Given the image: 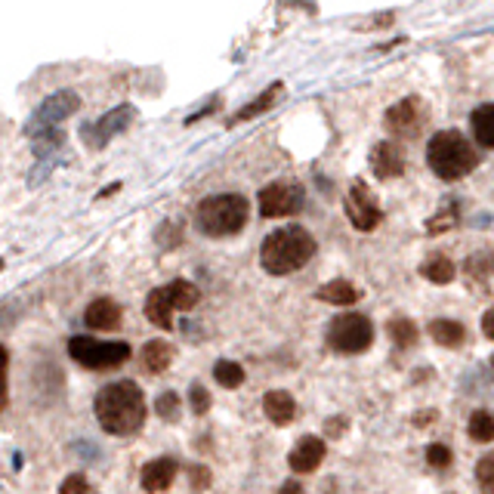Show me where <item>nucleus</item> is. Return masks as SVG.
<instances>
[{
  "label": "nucleus",
  "instance_id": "1",
  "mask_svg": "<svg viewBox=\"0 0 494 494\" xmlns=\"http://www.w3.org/2000/svg\"><path fill=\"white\" fill-rule=\"evenodd\" d=\"M93 411H96V420L109 436H136L145 424V396L139 390V383L133 380H115V383L103 386L93 402Z\"/></svg>",
  "mask_w": 494,
  "mask_h": 494
},
{
  "label": "nucleus",
  "instance_id": "2",
  "mask_svg": "<svg viewBox=\"0 0 494 494\" xmlns=\"http://www.w3.org/2000/svg\"><path fill=\"white\" fill-rule=\"evenodd\" d=\"M316 253V238L303 229V226H284L276 229L259 247V266L269 276H291V272L303 269Z\"/></svg>",
  "mask_w": 494,
  "mask_h": 494
},
{
  "label": "nucleus",
  "instance_id": "3",
  "mask_svg": "<svg viewBox=\"0 0 494 494\" xmlns=\"http://www.w3.org/2000/svg\"><path fill=\"white\" fill-rule=\"evenodd\" d=\"M426 164L445 183H457V179L470 177L479 164V155L473 145L466 143L464 133L457 130H439L426 145Z\"/></svg>",
  "mask_w": 494,
  "mask_h": 494
},
{
  "label": "nucleus",
  "instance_id": "4",
  "mask_svg": "<svg viewBox=\"0 0 494 494\" xmlns=\"http://www.w3.org/2000/svg\"><path fill=\"white\" fill-rule=\"evenodd\" d=\"M251 217V202L238 192H223V195H210L198 204L195 223L207 238H229L247 226Z\"/></svg>",
  "mask_w": 494,
  "mask_h": 494
},
{
  "label": "nucleus",
  "instance_id": "5",
  "mask_svg": "<svg viewBox=\"0 0 494 494\" xmlns=\"http://www.w3.org/2000/svg\"><path fill=\"white\" fill-rule=\"evenodd\" d=\"M202 291L192 282H170L164 288H155L145 297V318H149L155 328L170 331L173 328V312H189L198 306Z\"/></svg>",
  "mask_w": 494,
  "mask_h": 494
},
{
  "label": "nucleus",
  "instance_id": "6",
  "mask_svg": "<svg viewBox=\"0 0 494 494\" xmlns=\"http://www.w3.org/2000/svg\"><path fill=\"white\" fill-rule=\"evenodd\" d=\"M69 356L81 368L111 371V368H121L127 358H130V343H121V340H111L109 343V340H96V337H71Z\"/></svg>",
  "mask_w": 494,
  "mask_h": 494
},
{
  "label": "nucleus",
  "instance_id": "7",
  "mask_svg": "<svg viewBox=\"0 0 494 494\" xmlns=\"http://www.w3.org/2000/svg\"><path fill=\"white\" fill-rule=\"evenodd\" d=\"M374 343V328L365 316L358 312H346L337 316L328 325V346L340 356H358V352L371 350Z\"/></svg>",
  "mask_w": 494,
  "mask_h": 494
},
{
  "label": "nucleus",
  "instance_id": "8",
  "mask_svg": "<svg viewBox=\"0 0 494 494\" xmlns=\"http://www.w3.org/2000/svg\"><path fill=\"white\" fill-rule=\"evenodd\" d=\"M81 109V96H78L75 90H59L53 93V96H46L41 105H37V111L29 118V124H25V133L29 136H41V133H50L53 127H59L65 121V118H71L75 111Z\"/></svg>",
  "mask_w": 494,
  "mask_h": 494
},
{
  "label": "nucleus",
  "instance_id": "9",
  "mask_svg": "<svg viewBox=\"0 0 494 494\" xmlns=\"http://www.w3.org/2000/svg\"><path fill=\"white\" fill-rule=\"evenodd\" d=\"M259 213L266 219H278V217H293V213L303 210L306 204V192L297 183H272L266 189H259L257 195Z\"/></svg>",
  "mask_w": 494,
  "mask_h": 494
},
{
  "label": "nucleus",
  "instance_id": "10",
  "mask_svg": "<svg viewBox=\"0 0 494 494\" xmlns=\"http://www.w3.org/2000/svg\"><path fill=\"white\" fill-rule=\"evenodd\" d=\"M383 124H386V130H390L396 139H417L420 133H424V127H426V105H424V99H417V96L399 99V103L392 105L390 111H386Z\"/></svg>",
  "mask_w": 494,
  "mask_h": 494
},
{
  "label": "nucleus",
  "instance_id": "11",
  "mask_svg": "<svg viewBox=\"0 0 494 494\" xmlns=\"http://www.w3.org/2000/svg\"><path fill=\"white\" fill-rule=\"evenodd\" d=\"M343 210L358 232H374L380 226V219H383L377 195H374L365 183H352V189L346 192V198H343Z\"/></svg>",
  "mask_w": 494,
  "mask_h": 494
},
{
  "label": "nucleus",
  "instance_id": "12",
  "mask_svg": "<svg viewBox=\"0 0 494 494\" xmlns=\"http://www.w3.org/2000/svg\"><path fill=\"white\" fill-rule=\"evenodd\" d=\"M133 121H136V109H133V105H118V109H111L109 115H103L99 121L86 124L81 130V139L90 149H103V145H109L111 139H115L118 133H124Z\"/></svg>",
  "mask_w": 494,
  "mask_h": 494
},
{
  "label": "nucleus",
  "instance_id": "13",
  "mask_svg": "<svg viewBox=\"0 0 494 494\" xmlns=\"http://www.w3.org/2000/svg\"><path fill=\"white\" fill-rule=\"evenodd\" d=\"M325 454H328V449H325V439L303 436V439H297V445L291 449L288 464H291V470L297 473V476H306V473H316L318 466H322Z\"/></svg>",
  "mask_w": 494,
  "mask_h": 494
},
{
  "label": "nucleus",
  "instance_id": "14",
  "mask_svg": "<svg viewBox=\"0 0 494 494\" xmlns=\"http://www.w3.org/2000/svg\"><path fill=\"white\" fill-rule=\"evenodd\" d=\"M371 170L380 179H396L405 173V152L396 143H377L371 149Z\"/></svg>",
  "mask_w": 494,
  "mask_h": 494
},
{
  "label": "nucleus",
  "instance_id": "15",
  "mask_svg": "<svg viewBox=\"0 0 494 494\" xmlns=\"http://www.w3.org/2000/svg\"><path fill=\"white\" fill-rule=\"evenodd\" d=\"M84 325L90 331H115L121 328V306L109 297H99L86 306L84 312Z\"/></svg>",
  "mask_w": 494,
  "mask_h": 494
},
{
  "label": "nucleus",
  "instance_id": "16",
  "mask_svg": "<svg viewBox=\"0 0 494 494\" xmlns=\"http://www.w3.org/2000/svg\"><path fill=\"white\" fill-rule=\"evenodd\" d=\"M179 466L173 457H158L152 460V464L143 466V489L145 491H167L173 485V479H177Z\"/></svg>",
  "mask_w": 494,
  "mask_h": 494
},
{
  "label": "nucleus",
  "instance_id": "17",
  "mask_svg": "<svg viewBox=\"0 0 494 494\" xmlns=\"http://www.w3.org/2000/svg\"><path fill=\"white\" fill-rule=\"evenodd\" d=\"M263 411H266V417H269L272 424L284 426V424H291L293 414H297V402H293L291 392H284V390H272L269 396L263 399Z\"/></svg>",
  "mask_w": 494,
  "mask_h": 494
},
{
  "label": "nucleus",
  "instance_id": "18",
  "mask_svg": "<svg viewBox=\"0 0 494 494\" xmlns=\"http://www.w3.org/2000/svg\"><path fill=\"white\" fill-rule=\"evenodd\" d=\"M284 93V84L282 81H276L272 86H266L263 93H259L257 99H253L251 105H244L242 111H235V115H232V121L229 124H242V121H251V118H257V115H263V111H269L272 105H276V99L282 96Z\"/></svg>",
  "mask_w": 494,
  "mask_h": 494
},
{
  "label": "nucleus",
  "instance_id": "19",
  "mask_svg": "<svg viewBox=\"0 0 494 494\" xmlns=\"http://www.w3.org/2000/svg\"><path fill=\"white\" fill-rule=\"evenodd\" d=\"M420 276L432 284H451L454 276H457V266H454L445 253H432V257H426L424 263H420Z\"/></svg>",
  "mask_w": 494,
  "mask_h": 494
},
{
  "label": "nucleus",
  "instance_id": "20",
  "mask_svg": "<svg viewBox=\"0 0 494 494\" xmlns=\"http://www.w3.org/2000/svg\"><path fill=\"white\" fill-rule=\"evenodd\" d=\"M316 300L331 303V306H352L358 300V291H356V284L346 282V278H333V282L322 284V288L316 291Z\"/></svg>",
  "mask_w": 494,
  "mask_h": 494
},
{
  "label": "nucleus",
  "instance_id": "21",
  "mask_svg": "<svg viewBox=\"0 0 494 494\" xmlns=\"http://www.w3.org/2000/svg\"><path fill=\"white\" fill-rule=\"evenodd\" d=\"M430 337L436 340L439 346H445V350H457L466 340V328L460 322H454V318H436V322L430 325Z\"/></svg>",
  "mask_w": 494,
  "mask_h": 494
},
{
  "label": "nucleus",
  "instance_id": "22",
  "mask_svg": "<svg viewBox=\"0 0 494 494\" xmlns=\"http://www.w3.org/2000/svg\"><path fill=\"white\" fill-rule=\"evenodd\" d=\"M470 127H473V136L482 149H494V105L485 103L479 105L476 111L470 115Z\"/></svg>",
  "mask_w": 494,
  "mask_h": 494
},
{
  "label": "nucleus",
  "instance_id": "23",
  "mask_svg": "<svg viewBox=\"0 0 494 494\" xmlns=\"http://www.w3.org/2000/svg\"><path fill=\"white\" fill-rule=\"evenodd\" d=\"M173 362V346L167 340H149L143 346V365L152 374H164Z\"/></svg>",
  "mask_w": 494,
  "mask_h": 494
},
{
  "label": "nucleus",
  "instance_id": "24",
  "mask_svg": "<svg viewBox=\"0 0 494 494\" xmlns=\"http://www.w3.org/2000/svg\"><path fill=\"white\" fill-rule=\"evenodd\" d=\"M466 432H470L473 442L485 445V442H494V414L479 408L470 414V424H466Z\"/></svg>",
  "mask_w": 494,
  "mask_h": 494
},
{
  "label": "nucleus",
  "instance_id": "25",
  "mask_svg": "<svg viewBox=\"0 0 494 494\" xmlns=\"http://www.w3.org/2000/svg\"><path fill=\"white\" fill-rule=\"evenodd\" d=\"M457 198H445V207L436 213V217L426 219V232L430 235H439V232H449L454 223H457Z\"/></svg>",
  "mask_w": 494,
  "mask_h": 494
},
{
  "label": "nucleus",
  "instance_id": "26",
  "mask_svg": "<svg viewBox=\"0 0 494 494\" xmlns=\"http://www.w3.org/2000/svg\"><path fill=\"white\" fill-rule=\"evenodd\" d=\"M213 377H217V383L226 386V390H238V386L244 383V368L238 362L223 358V362L213 365Z\"/></svg>",
  "mask_w": 494,
  "mask_h": 494
},
{
  "label": "nucleus",
  "instance_id": "27",
  "mask_svg": "<svg viewBox=\"0 0 494 494\" xmlns=\"http://www.w3.org/2000/svg\"><path fill=\"white\" fill-rule=\"evenodd\" d=\"M386 331H390L392 343H396L399 350H411V346L417 343V325H414L411 318H392Z\"/></svg>",
  "mask_w": 494,
  "mask_h": 494
},
{
  "label": "nucleus",
  "instance_id": "28",
  "mask_svg": "<svg viewBox=\"0 0 494 494\" xmlns=\"http://www.w3.org/2000/svg\"><path fill=\"white\" fill-rule=\"evenodd\" d=\"M155 414L161 420H167V424H177L179 420V396L177 392H164V396L155 402Z\"/></svg>",
  "mask_w": 494,
  "mask_h": 494
},
{
  "label": "nucleus",
  "instance_id": "29",
  "mask_svg": "<svg viewBox=\"0 0 494 494\" xmlns=\"http://www.w3.org/2000/svg\"><path fill=\"white\" fill-rule=\"evenodd\" d=\"M451 460H454V457H451V449H449V445L432 442L430 449H426V464L436 466V470H449Z\"/></svg>",
  "mask_w": 494,
  "mask_h": 494
},
{
  "label": "nucleus",
  "instance_id": "30",
  "mask_svg": "<svg viewBox=\"0 0 494 494\" xmlns=\"http://www.w3.org/2000/svg\"><path fill=\"white\" fill-rule=\"evenodd\" d=\"M476 482L479 489L494 491V454H489V457H482L476 464Z\"/></svg>",
  "mask_w": 494,
  "mask_h": 494
},
{
  "label": "nucleus",
  "instance_id": "31",
  "mask_svg": "<svg viewBox=\"0 0 494 494\" xmlns=\"http://www.w3.org/2000/svg\"><path fill=\"white\" fill-rule=\"evenodd\" d=\"M189 399H192V411H195L198 417H202V414L210 411V392H207L202 383H192Z\"/></svg>",
  "mask_w": 494,
  "mask_h": 494
},
{
  "label": "nucleus",
  "instance_id": "32",
  "mask_svg": "<svg viewBox=\"0 0 494 494\" xmlns=\"http://www.w3.org/2000/svg\"><path fill=\"white\" fill-rule=\"evenodd\" d=\"M6 368H10V352L0 343V411H6V402H10V392H6Z\"/></svg>",
  "mask_w": 494,
  "mask_h": 494
},
{
  "label": "nucleus",
  "instance_id": "33",
  "mask_svg": "<svg viewBox=\"0 0 494 494\" xmlns=\"http://www.w3.org/2000/svg\"><path fill=\"white\" fill-rule=\"evenodd\" d=\"M59 491H62V494H71V491H93V485L86 482L81 473H78V476H69V479H65L62 489H59Z\"/></svg>",
  "mask_w": 494,
  "mask_h": 494
},
{
  "label": "nucleus",
  "instance_id": "34",
  "mask_svg": "<svg viewBox=\"0 0 494 494\" xmlns=\"http://www.w3.org/2000/svg\"><path fill=\"white\" fill-rule=\"evenodd\" d=\"M346 424H350L346 417H331L328 424H325V432H328L331 439H337V436H343L346 432Z\"/></svg>",
  "mask_w": 494,
  "mask_h": 494
},
{
  "label": "nucleus",
  "instance_id": "35",
  "mask_svg": "<svg viewBox=\"0 0 494 494\" xmlns=\"http://www.w3.org/2000/svg\"><path fill=\"white\" fill-rule=\"evenodd\" d=\"M210 476H207V466H192V489H207Z\"/></svg>",
  "mask_w": 494,
  "mask_h": 494
},
{
  "label": "nucleus",
  "instance_id": "36",
  "mask_svg": "<svg viewBox=\"0 0 494 494\" xmlns=\"http://www.w3.org/2000/svg\"><path fill=\"white\" fill-rule=\"evenodd\" d=\"M436 417H439L436 411H420V414H414V417H411V424H414V426H420V430H424V426H430Z\"/></svg>",
  "mask_w": 494,
  "mask_h": 494
},
{
  "label": "nucleus",
  "instance_id": "37",
  "mask_svg": "<svg viewBox=\"0 0 494 494\" xmlns=\"http://www.w3.org/2000/svg\"><path fill=\"white\" fill-rule=\"evenodd\" d=\"M482 333H485L489 340H494V306L482 316Z\"/></svg>",
  "mask_w": 494,
  "mask_h": 494
},
{
  "label": "nucleus",
  "instance_id": "38",
  "mask_svg": "<svg viewBox=\"0 0 494 494\" xmlns=\"http://www.w3.org/2000/svg\"><path fill=\"white\" fill-rule=\"evenodd\" d=\"M282 491H300V485H297V482H284Z\"/></svg>",
  "mask_w": 494,
  "mask_h": 494
},
{
  "label": "nucleus",
  "instance_id": "39",
  "mask_svg": "<svg viewBox=\"0 0 494 494\" xmlns=\"http://www.w3.org/2000/svg\"><path fill=\"white\" fill-rule=\"evenodd\" d=\"M491 365H494V358H491Z\"/></svg>",
  "mask_w": 494,
  "mask_h": 494
}]
</instances>
